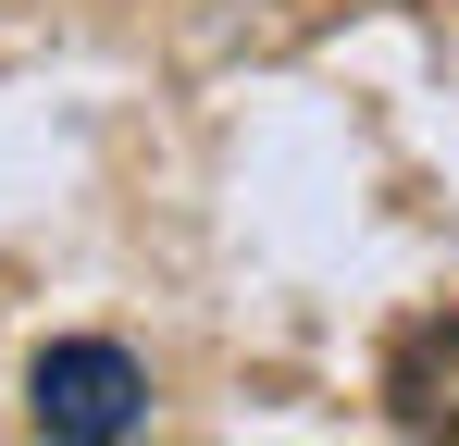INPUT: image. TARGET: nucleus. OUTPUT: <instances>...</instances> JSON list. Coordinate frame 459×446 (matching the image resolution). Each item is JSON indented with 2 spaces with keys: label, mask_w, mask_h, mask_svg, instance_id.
Listing matches in <instances>:
<instances>
[{
  "label": "nucleus",
  "mask_w": 459,
  "mask_h": 446,
  "mask_svg": "<svg viewBox=\"0 0 459 446\" xmlns=\"http://www.w3.org/2000/svg\"><path fill=\"white\" fill-rule=\"evenodd\" d=\"M150 422V372L125 360L112 335H63V347H38V434L63 446H125Z\"/></svg>",
  "instance_id": "f257e3e1"
}]
</instances>
